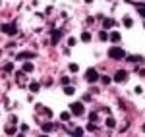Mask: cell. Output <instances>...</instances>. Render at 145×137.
Instances as JSON below:
<instances>
[{
    "instance_id": "cell-4",
    "label": "cell",
    "mask_w": 145,
    "mask_h": 137,
    "mask_svg": "<svg viewBox=\"0 0 145 137\" xmlns=\"http://www.w3.org/2000/svg\"><path fill=\"white\" fill-rule=\"evenodd\" d=\"M128 79V71H124V70H118L114 73V81L116 83H124V81Z\"/></svg>"
},
{
    "instance_id": "cell-7",
    "label": "cell",
    "mask_w": 145,
    "mask_h": 137,
    "mask_svg": "<svg viewBox=\"0 0 145 137\" xmlns=\"http://www.w3.org/2000/svg\"><path fill=\"white\" fill-rule=\"evenodd\" d=\"M110 41H112V43H120V41H122V37H120V33H118V31L110 33Z\"/></svg>"
},
{
    "instance_id": "cell-8",
    "label": "cell",
    "mask_w": 145,
    "mask_h": 137,
    "mask_svg": "<svg viewBox=\"0 0 145 137\" xmlns=\"http://www.w3.org/2000/svg\"><path fill=\"white\" fill-rule=\"evenodd\" d=\"M23 71H25V73L33 71V64H31V62H25V64H23Z\"/></svg>"
},
{
    "instance_id": "cell-18",
    "label": "cell",
    "mask_w": 145,
    "mask_h": 137,
    "mask_svg": "<svg viewBox=\"0 0 145 137\" xmlns=\"http://www.w3.org/2000/svg\"><path fill=\"white\" fill-rule=\"evenodd\" d=\"M97 118H99V116H97L95 112H91V114H89V122H97Z\"/></svg>"
},
{
    "instance_id": "cell-25",
    "label": "cell",
    "mask_w": 145,
    "mask_h": 137,
    "mask_svg": "<svg viewBox=\"0 0 145 137\" xmlns=\"http://www.w3.org/2000/svg\"><path fill=\"white\" fill-rule=\"evenodd\" d=\"M112 23H114L112 19H105V27H112Z\"/></svg>"
},
{
    "instance_id": "cell-17",
    "label": "cell",
    "mask_w": 145,
    "mask_h": 137,
    "mask_svg": "<svg viewBox=\"0 0 145 137\" xmlns=\"http://www.w3.org/2000/svg\"><path fill=\"white\" fill-rule=\"evenodd\" d=\"M29 89L33 91V93H37V91H39V85H37V83H31V85H29Z\"/></svg>"
},
{
    "instance_id": "cell-15",
    "label": "cell",
    "mask_w": 145,
    "mask_h": 137,
    "mask_svg": "<svg viewBox=\"0 0 145 137\" xmlns=\"http://www.w3.org/2000/svg\"><path fill=\"white\" fill-rule=\"evenodd\" d=\"M99 39H101V41H106V39H108V33H106V31H101V33H99Z\"/></svg>"
},
{
    "instance_id": "cell-3",
    "label": "cell",
    "mask_w": 145,
    "mask_h": 137,
    "mask_svg": "<svg viewBox=\"0 0 145 137\" xmlns=\"http://www.w3.org/2000/svg\"><path fill=\"white\" fill-rule=\"evenodd\" d=\"M85 79H87L89 83H95V81L99 79V73H97V70H93V68H91V70H87V71H85Z\"/></svg>"
},
{
    "instance_id": "cell-9",
    "label": "cell",
    "mask_w": 145,
    "mask_h": 137,
    "mask_svg": "<svg viewBox=\"0 0 145 137\" xmlns=\"http://www.w3.org/2000/svg\"><path fill=\"white\" fill-rule=\"evenodd\" d=\"M81 41H83V43H89V41H91V33H89V31H83V35H81Z\"/></svg>"
},
{
    "instance_id": "cell-24",
    "label": "cell",
    "mask_w": 145,
    "mask_h": 137,
    "mask_svg": "<svg viewBox=\"0 0 145 137\" xmlns=\"http://www.w3.org/2000/svg\"><path fill=\"white\" fill-rule=\"evenodd\" d=\"M75 43H77V41H75L74 37H72V39H68V44H70V46H75Z\"/></svg>"
},
{
    "instance_id": "cell-5",
    "label": "cell",
    "mask_w": 145,
    "mask_h": 137,
    "mask_svg": "<svg viewBox=\"0 0 145 137\" xmlns=\"http://www.w3.org/2000/svg\"><path fill=\"white\" fill-rule=\"evenodd\" d=\"M4 33L6 35H16V25H14V23H6L4 25Z\"/></svg>"
},
{
    "instance_id": "cell-27",
    "label": "cell",
    "mask_w": 145,
    "mask_h": 137,
    "mask_svg": "<svg viewBox=\"0 0 145 137\" xmlns=\"http://www.w3.org/2000/svg\"><path fill=\"white\" fill-rule=\"evenodd\" d=\"M81 133H83V131H81V129L77 128V129H75V131H74V135H75V137H81Z\"/></svg>"
},
{
    "instance_id": "cell-1",
    "label": "cell",
    "mask_w": 145,
    "mask_h": 137,
    "mask_svg": "<svg viewBox=\"0 0 145 137\" xmlns=\"http://www.w3.org/2000/svg\"><path fill=\"white\" fill-rule=\"evenodd\" d=\"M108 56L112 58V60H124V58H126V52H124L120 46H110L108 48Z\"/></svg>"
},
{
    "instance_id": "cell-2",
    "label": "cell",
    "mask_w": 145,
    "mask_h": 137,
    "mask_svg": "<svg viewBox=\"0 0 145 137\" xmlns=\"http://www.w3.org/2000/svg\"><path fill=\"white\" fill-rule=\"evenodd\" d=\"M70 112L74 116H81L85 112V108H83V104H81V102H72L70 104Z\"/></svg>"
},
{
    "instance_id": "cell-26",
    "label": "cell",
    "mask_w": 145,
    "mask_h": 137,
    "mask_svg": "<svg viewBox=\"0 0 145 137\" xmlns=\"http://www.w3.org/2000/svg\"><path fill=\"white\" fill-rule=\"evenodd\" d=\"M70 71H77V64H70Z\"/></svg>"
},
{
    "instance_id": "cell-11",
    "label": "cell",
    "mask_w": 145,
    "mask_h": 137,
    "mask_svg": "<svg viewBox=\"0 0 145 137\" xmlns=\"http://www.w3.org/2000/svg\"><path fill=\"white\" fill-rule=\"evenodd\" d=\"M106 126H108V128H114V126H116V120L114 118H106Z\"/></svg>"
},
{
    "instance_id": "cell-12",
    "label": "cell",
    "mask_w": 145,
    "mask_h": 137,
    "mask_svg": "<svg viewBox=\"0 0 145 137\" xmlns=\"http://www.w3.org/2000/svg\"><path fill=\"white\" fill-rule=\"evenodd\" d=\"M136 8L139 10V14L143 16V18H145V4H136Z\"/></svg>"
},
{
    "instance_id": "cell-30",
    "label": "cell",
    "mask_w": 145,
    "mask_h": 137,
    "mask_svg": "<svg viewBox=\"0 0 145 137\" xmlns=\"http://www.w3.org/2000/svg\"><path fill=\"white\" fill-rule=\"evenodd\" d=\"M18 137H23V135H18Z\"/></svg>"
},
{
    "instance_id": "cell-22",
    "label": "cell",
    "mask_w": 145,
    "mask_h": 137,
    "mask_svg": "<svg viewBox=\"0 0 145 137\" xmlns=\"http://www.w3.org/2000/svg\"><path fill=\"white\" fill-rule=\"evenodd\" d=\"M128 60H130V62H139L141 58H139V56H130V58H128Z\"/></svg>"
},
{
    "instance_id": "cell-13",
    "label": "cell",
    "mask_w": 145,
    "mask_h": 137,
    "mask_svg": "<svg viewBox=\"0 0 145 137\" xmlns=\"http://www.w3.org/2000/svg\"><path fill=\"white\" fill-rule=\"evenodd\" d=\"M64 93H66V95H70V97H72V95L75 93V89H74V87H70V85H68V87L64 89Z\"/></svg>"
},
{
    "instance_id": "cell-20",
    "label": "cell",
    "mask_w": 145,
    "mask_h": 137,
    "mask_svg": "<svg viewBox=\"0 0 145 137\" xmlns=\"http://www.w3.org/2000/svg\"><path fill=\"white\" fill-rule=\"evenodd\" d=\"M62 120H64V122H66V120H70V112H62V116H60Z\"/></svg>"
},
{
    "instance_id": "cell-10",
    "label": "cell",
    "mask_w": 145,
    "mask_h": 137,
    "mask_svg": "<svg viewBox=\"0 0 145 137\" xmlns=\"http://www.w3.org/2000/svg\"><path fill=\"white\" fill-rule=\"evenodd\" d=\"M54 128H56V126L48 124V122H47V124H43V131H50V129H54Z\"/></svg>"
},
{
    "instance_id": "cell-6",
    "label": "cell",
    "mask_w": 145,
    "mask_h": 137,
    "mask_svg": "<svg viewBox=\"0 0 145 137\" xmlns=\"http://www.w3.org/2000/svg\"><path fill=\"white\" fill-rule=\"evenodd\" d=\"M16 79H18V83L21 85H25V71H18V73H16Z\"/></svg>"
},
{
    "instance_id": "cell-21",
    "label": "cell",
    "mask_w": 145,
    "mask_h": 137,
    "mask_svg": "<svg viewBox=\"0 0 145 137\" xmlns=\"http://www.w3.org/2000/svg\"><path fill=\"white\" fill-rule=\"evenodd\" d=\"M14 70V64H6L4 66V71H12Z\"/></svg>"
},
{
    "instance_id": "cell-14",
    "label": "cell",
    "mask_w": 145,
    "mask_h": 137,
    "mask_svg": "<svg viewBox=\"0 0 145 137\" xmlns=\"http://www.w3.org/2000/svg\"><path fill=\"white\" fill-rule=\"evenodd\" d=\"M124 25H126V27H132V25H133L132 18H124Z\"/></svg>"
},
{
    "instance_id": "cell-28",
    "label": "cell",
    "mask_w": 145,
    "mask_h": 137,
    "mask_svg": "<svg viewBox=\"0 0 145 137\" xmlns=\"http://www.w3.org/2000/svg\"><path fill=\"white\" fill-rule=\"evenodd\" d=\"M85 2H89V4H91V2H93V0H85Z\"/></svg>"
},
{
    "instance_id": "cell-23",
    "label": "cell",
    "mask_w": 145,
    "mask_h": 137,
    "mask_svg": "<svg viewBox=\"0 0 145 137\" xmlns=\"http://www.w3.org/2000/svg\"><path fill=\"white\" fill-rule=\"evenodd\" d=\"M60 83H62V85H68V83H70V77H62Z\"/></svg>"
},
{
    "instance_id": "cell-19",
    "label": "cell",
    "mask_w": 145,
    "mask_h": 137,
    "mask_svg": "<svg viewBox=\"0 0 145 137\" xmlns=\"http://www.w3.org/2000/svg\"><path fill=\"white\" fill-rule=\"evenodd\" d=\"M58 39H60V31H54V35H52V43H56Z\"/></svg>"
},
{
    "instance_id": "cell-16",
    "label": "cell",
    "mask_w": 145,
    "mask_h": 137,
    "mask_svg": "<svg viewBox=\"0 0 145 137\" xmlns=\"http://www.w3.org/2000/svg\"><path fill=\"white\" fill-rule=\"evenodd\" d=\"M6 133H8V135H12V133H16V128H14V124L6 128Z\"/></svg>"
},
{
    "instance_id": "cell-29",
    "label": "cell",
    "mask_w": 145,
    "mask_h": 137,
    "mask_svg": "<svg viewBox=\"0 0 145 137\" xmlns=\"http://www.w3.org/2000/svg\"><path fill=\"white\" fill-rule=\"evenodd\" d=\"M141 129H143V131H145V124H143V128H141Z\"/></svg>"
}]
</instances>
